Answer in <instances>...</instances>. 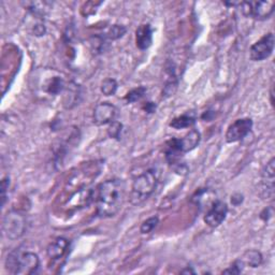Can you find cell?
<instances>
[{
    "mask_svg": "<svg viewBox=\"0 0 275 275\" xmlns=\"http://www.w3.org/2000/svg\"><path fill=\"white\" fill-rule=\"evenodd\" d=\"M126 186L122 180L112 179L97 187L95 203L97 214L101 217H112L119 213L125 201Z\"/></svg>",
    "mask_w": 275,
    "mask_h": 275,
    "instance_id": "cell-1",
    "label": "cell"
},
{
    "mask_svg": "<svg viewBox=\"0 0 275 275\" xmlns=\"http://www.w3.org/2000/svg\"><path fill=\"white\" fill-rule=\"evenodd\" d=\"M39 267V257L31 251L15 249L11 251L5 260V269L12 274H36Z\"/></svg>",
    "mask_w": 275,
    "mask_h": 275,
    "instance_id": "cell-2",
    "label": "cell"
},
{
    "mask_svg": "<svg viewBox=\"0 0 275 275\" xmlns=\"http://www.w3.org/2000/svg\"><path fill=\"white\" fill-rule=\"evenodd\" d=\"M157 183L158 173L156 170H148L138 175L131 186L130 202L133 206L144 202L155 191Z\"/></svg>",
    "mask_w": 275,
    "mask_h": 275,
    "instance_id": "cell-3",
    "label": "cell"
},
{
    "mask_svg": "<svg viewBox=\"0 0 275 275\" xmlns=\"http://www.w3.org/2000/svg\"><path fill=\"white\" fill-rule=\"evenodd\" d=\"M27 229V219L25 215L19 211H9L3 216L2 231L10 240H17L24 236Z\"/></svg>",
    "mask_w": 275,
    "mask_h": 275,
    "instance_id": "cell-4",
    "label": "cell"
},
{
    "mask_svg": "<svg viewBox=\"0 0 275 275\" xmlns=\"http://www.w3.org/2000/svg\"><path fill=\"white\" fill-rule=\"evenodd\" d=\"M240 7L245 16L263 21L273 14L275 3L273 1H243L240 2Z\"/></svg>",
    "mask_w": 275,
    "mask_h": 275,
    "instance_id": "cell-5",
    "label": "cell"
},
{
    "mask_svg": "<svg viewBox=\"0 0 275 275\" xmlns=\"http://www.w3.org/2000/svg\"><path fill=\"white\" fill-rule=\"evenodd\" d=\"M200 132L196 129H191L185 137L181 139H172L167 142L166 153L183 154L194 150L200 142Z\"/></svg>",
    "mask_w": 275,
    "mask_h": 275,
    "instance_id": "cell-6",
    "label": "cell"
},
{
    "mask_svg": "<svg viewBox=\"0 0 275 275\" xmlns=\"http://www.w3.org/2000/svg\"><path fill=\"white\" fill-rule=\"evenodd\" d=\"M274 43L275 39L272 32L265 34L260 40L250 46L249 56L251 61H261L267 60L268 57H270L274 50Z\"/></svg>",
    "mask_w": 275,
    "mask_h": 275,
    "instance_id": "cell-7",
    "label": "cell"
},
{
    "mask_svg": "<svg viewBox=\"0 0 275 275\" xmlns=\"http://www.w3.org/2000/svg\"><path fill=\"white\" fill-rule=\"evenodd\" d=\"M253 128V121L250 119H240L228 127L226 132V141L235 143L244 139Z\"/></svg>",
    "mask_w": 275,
    "mask_h": 275,
    "instance_id": "cell-8",
    "label": "cell"
},
{
    "mask_svg": "<svg viewBox=\"0 0 275 275\" xmlns=\"http://www.w3.org/2000/svg\"><path fill=\"white\" fill-rule=\"evenodd\" d=\"M118 114L119 111L115 105L110 102H101L93 110L92 120L96 125L103 126L115 122Z\"/></svg>",
    "mask_w": 275,
    "mask_h": 275,
    "instance_id": "cell-9",
    "label": "cell"
},
{
    "mask_svg": "<svg viewBox=\"0 0 275 275\" xmlns=\"http://www.w3.org/2000/svg\"><path fill=\"white\" fill-rule=\"evenodd\" d=\"M228 214V206L221 200H216L210 207L204 216V223L208 226L215 228L218 227L226 219Z\"/></svg>",
    "mask_w": 275,
    "mask_h": 275,
    "instance_id": "cell-10",
    "label": "cell"
},
{
    "mask_svg": "<svg viewBox=\"0 0 275 275\" xmlns=\"http://www.w3.org/2000/svg\"><path fill=\"white\" fill-rule=\"evenodd\" d=\"M153 42V31L150 24L139 26L136 31V43L140 50H148Z\"/></svg>",
    "mask_w": 275,
    "mask_h": 275,
    "instance_id": "cell-11",
    "label": "cell"
},
{
    "mask_svg": "<svg viewBox=\"0 0 275 275\" xmlns=\"http://www.w3.org/2000/svg\"><path fill=\"white\" fill-rule=\"evenodd\" d=\"M69 242L65 238H57L55 241L50 243V245L46 248V254H48L49 258L53 260H58L65 255L68 249Z\"/></svg>",
    "mask_w": 275,
    "mask_h": 275,
    "instance_id": "cell-12",
    "label": "cell"
},
{
    "mask_svg": "<svg viewBox=\"0 0 275 275\" xmlns=\"http://www.w3.org/2000/svg\"><path fill=\"white\" fill-rule=\"evenodd\" d=\"M238 260L243 267L258 268L262 263V255L256 249H248Z\"/></svg>",
    "mask_w": 275,
    "mask_h": 275,
    "instance_id": "cell-13",
    "label": "cell"
},
{
    "mask_svg": "<svg viewBox=\"0 0 275 275\" xmlns=\"http://www.w3.org/2000/svg\"><path fill=\"white\" fill-rule=\"evenodd\" d=\"M196 122V116L192 113H185L172 120L170 126L174 129H184L191 127Z\"/></svg>",
    "mask_w": 275,
    "mask_h": 275,
    "instance_id": "cell-14",
    "label": "cell"
},
{
    "mask_svg": "<svg viewBox=\"0 0 275 275\" xmlns=\"http://www.w3.org/2000/svg\"><path fill=\"white\" fill-rule=\"evenodd\" d=\"M66 90V96H65V105L66 108H72L74 104H77V99L79 98V87L74 84L68 85Z\"/></svg>",
    "mask_w": 275,
    "mask_h": 275,
    "instance_id": "cell-15",
    "label": "cell"
},
{
    "mask_svg": "<svg viewBox=\"0 0 275 275\" xmlns=\"http://www.w3.org/2000/svg\"><path fill=\"white\" fill-rule=\"evenodd\" d=\"M65 89L66 85L63 80L60 77H54L50 81L48 86H46V92L51 93V95H58L62 91H65Z\"/></svg>",
    "mask_w": 275,
    "mask_h": 275,
    "instance_id": "cell-16",
    "label": "cell"
},
{
    "mask_svg": "<svg viewBox=\"0 0 275 275\" xmlns=\"http://www.w3.org/2000/svg\"><path fill=\"white\" fill-rule=\"evenodd\" d=\"M100 90L104 96H113L118 91V82L114 79H105L102 82Z\"/></svg>",
    "mask_w": 275,
    "mask_h": 275,
    "instance_id": "cell-17",
    "label": "cell"
},
{
    "mask_svg": "<svg viewBox=\"0 0 275 275\" xmlns=\"http://www.w3.org/2000/svg\"><path fill=\"white\" fill-rule=\"evenodd\" d=\"M145 92H146L145 87L140 86V87H138V89H134V90H132V91L128 92L126 97H125V99H126V101L129 102V103L137 102V101L140 100V99H142L144 97Z\"/></svg>",
    "mask_w": 275,
    "mask_h": 275,
    "instance_id": "cell-18",
    "label": "cell"
},
{
    "mask_svg": "<svg viewBox=\"0 0 275 275\" xmlns=\"http://www.w3.org/2000/svg\"><path fill=\"white\" fill-rule=\"evenodd\" d=\"M158 223H159L158 217H155V216L154 217H150L143 221L141 228H140V231H141V233H143V235H148V233L152 232L155 229Z\"/></svg>",
    "mask_w": 275,
    "mask_h": 275,
    "instance_id": "cell-19",
    "label": "cell"
},
{
    "mask_svg": "<svg viewBox=\"0 0 275 275\" xmlns=\"http://www.w3.org/2000/svg\"><path fill=\"white\" fill-rule=\"evenodd\" d=\"M126 33V28L122 25H114L110 28V31L107 33V38L111 40L120 39Z\"/></svg>",
    "mask_w": 275,
    "mask_h": 275,
    "instance_id": "cell-20",
    "label": "cell"
},
{
    "mask_svg": "<svg viewBox=\"0 0 275 275\" xmlns=\"http://www.w3.org/2000/svg\"><path fill=\"white\" fill-rule=\"evenodd\" d=\"M122 125L119 122H111L109 128H108V134L110 138H114V139H119L121 137L122 133Z\"/></svg>",
    "mask_w": 275,
    "mask_h": 275,
    "instance_id": "cell-21",
    "label": "cell"
},
{
    "mask_svg": "<svg viewBox=\"0 0 275 275\" xmlns=\"http://www.w3.org/2000/svg\"><path fill=\"white\" fill-rule=\"evenodd\" d=\"M242 269H243V266L240 263L239 260H236L229 268L226 269L225 271H223V273L224 274H240L242 272Z\"/></svg>",
    "mask_w": 275,
    "mask_h": 275,
    "instance_id": "cell-22",
    "label": "cell"
},
{
    "mask_svg": "<svg viewBox=\"0 0 275 275\" xmlns=\"http://www.w3.org/2000/svg\"><path fill=\"white\" fill-rule=\"evenodd\" d=\"M10 185V180L3 179L1 182V206H4L5 203V199H7V189L9 188Z\"/></svg>",
    "mask_w": 275,
    "mask_h": 275,
    "instance_id": "cell-23",
    "label": "cell"
},
{
    "mask_svg": "<svg viewBox=\"0 0 275 275\" xmlns=\"http://www.w3.org/2000/svg\"><path fill=\"white\" fill-rule=\"evenodd\" d=\"M272 214H273V210H272V208L265 209V210H263L262 212H261V214H260V218L263 219L265 221H267L269 218L271 217Z\"/></svg>",
    "mask_w": 275,
    "mask_h": 275,
    "instance_id": "cell-24",
    "label": "cell"
},
{
    "mask_svg": "<svg viewBox=\"0 0 275 275\" xmlns=\"http://www.w3.org/2000/svg\"><path fill=\"white\" fill-rule=\"evenodd\" d=\"M243 201V196L241 194H236L231 197V202L235 204V206H239L240 203H242Z\"/></svg>",
    "mask_w": 275,
    "mask_h": 275,
    "instance_id": "cell-25",
    "label": "cell"
},
{
    "mask_svg": "<svg viewBox=\"0 0 275 275\" xmlns=\"http://www.w3.org/2000/svg\"><path fill=\"white\" fill-rule=\"evenodd\" d=\"M144 109H145L146 112L153 113V112H155V110H156V105L153 102H146Z\"/></svg>",
    "mask_w": 275,
    "mask_h": 275,
    "instance_id": "cell-26",
    "label": "cell"
},
{
    "mask_svg": "<svg viewBox=\"0 0 275 275\" xmlns=\"http://www.w3.org/2000/svg\"><path fill=\"white\" fill-rule=\"evenodd\" d=\"M182 273H191V274H194V273H195V271H194V270H191V268H189V267H188V268L186 269V270H183V271H182Z\"/></svg>",
    "mask_w": 275,
    "mask_h": 275,
    "instance_id": "cell-27",
    "label": "cell"
}]
</instances>
